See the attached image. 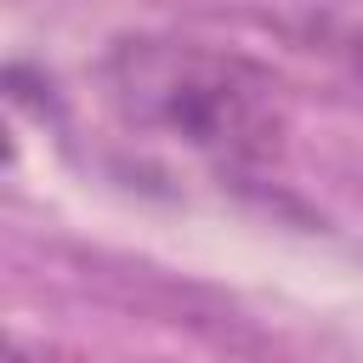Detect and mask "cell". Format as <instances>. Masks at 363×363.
Listing matches in <instances>:
<instances>
[{
    "instance_id": "1",
    "label": "cell",
    "mask_w": 363,
    "mask_h": 363,
    "mask_svg": "<svg viewBox=\"0 0 363 363\" xmlns=\"http://www.w3.org/2000/svg\"><path fill=\"white\" fill-rule=\"evenodd\" d=\"M108 108L125 130L204 159L227 182H250L284 147V85L227 45L119 40L102 57Z\"/></svg>"
},
{
    "instance_id": "2",
    "label": "cell",
    "mask_w": 363,
    "mask_h": 363,
    "mask_svg": "<svg viewBox=\"0 0 363 363\" xmlns=\"http://www.w3.org/2000/svg\"><path fill=\"white\" fill-rule=\"evenodd\" d=\"M357 62H363V40H357Z\"/></svg>"
}]
</instances>
